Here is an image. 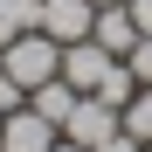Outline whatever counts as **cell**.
<instances>
[{
  "label": "cell",
  "instance_id": "8fae6325",
  "mask_svg": "<svg viewBox=\"0 0 152 152\" xmlns=\"http://www.w3.org/2000/svg\"><path fill=\"white\" fill-rule=\"evenodd\" d=\"M124 69H132L138 83H152V35H138L132 48H124Z\"/></svg>",
  "mask_w": 152,
  "mask_h": 152
},
{
  "label": "cell",
  "instance_id": "5b68a950",
  "mask_svg": "<svg viewBox=\"0 0 152 152\" xmlns=\"http://www.w3.org/2000/svg\"><path fill=\"white\" fill-rule=\"evenodd\" d=\"M111 62H118L111 48L83 35V42H69V48H62V83H69V90H97V83H104V69H111Z\"/></svg>",
  "mask_w": 152,
  "mask_h": 152
},
{
  "label": "cell",
  "instance_id": "4fadbf2b",
  "mask_svg": "<svg viewBox=\"0 0 152 152\" xmlns=\"http://www.w3.org/2000/svg\"><path fill=\"white\" fill-rule=\"evenodd\" d=\"M97 152H138V138H132V132H124V124H118V132H111L104 145H97Z\"/></svg>",
  "mask_w": 152,
  "mask_h": 152
},
{
  "label": "cell",
  "instance_id": "277c9868",
  "mask_svg": "<svg viewBox=\"0 0 152 152\" xmlns=\"http://www.w3.org/2000/svg\"><path fill=\"white\" fill-rule=\"evenodd\" d=\"M97 28V0H42V35H56L62 48L83 42Z\"/></svg>",
  "mask_w": 152,
  "mask_h": 152
},
{
  "label": "cell",
  "instance_id": "9c48e42d",
  "mask_svg": "<svg viewBox=\"0 0 152 152\" xmlns=\"http://www.w3.org/2000/svg\"><path fill=\"white\" fill-rule=\"evenodd\" d=\"M118 124H124L138 145H152V83H138V90H132V104L118 111Z\"/></svg>",
  "mask_w": 152,
  "mask_h": 152
},
{
  "label": "cell",
  "instance_id": "52a82bcc",
  "mask_svg": "<svg viewBox=\"0 0 152 152\" xmlns=\"http://www.w3.org/2000/svg\"><path fill=\"white\" fill-rule=\"evenodd\" d=\"M76 97H83V90H69L62 76H56V83H42V90H28V111H42V118H48V124L62 132V118L76 111Z\"/></svg>",
  "mask_w": 152,
  "mask_h": 152
},
{
  "label": "cell",
  "instance_id": "7a4b0ae2",
  "mask_svg": "<svg viewBox=\"0 0 152 152\" xmlns=\"http://www.w3.org/2000/svg\"><path fill=\"white\" fill-rule=\"evenodd\" d=\"M111 132H118V111L104 104V97H90V90H83V97H76V111L62 118V138H76V145H90V152H97V145H104Z\"/></svg>",
  "mask_w": 152,
  "mask_h": 152
},
{
  "label": "cell",
  "instance_id": "2e32d148",
  "mask_svg": "<svg viewBox=\"0 0 152 152\" xmlns=\"http://www.w3.org/2000/svg\"><path fill=\"white\" fill-rule=\"evenodd\" d=\"M97 7H118V0H97Z\"/></svg>",
  "mask_w": 152,
  "mask_h": 152
},
{
  "label": "cell",
  "instance_id": "30bf717a",
  "mask_svg": "<svg viewBox=\"0 0 152 152\" xmlns=\"http://www.w3.org/2000/svg\"><path fill=\"white\" fill-rule=\"evenodd\" d=\"M132 90H138V76H132V69H124V56H118V62L104 69V83H97L90 97H104V104H111V111H124V104H132Z\"/></svg>",
  "mask_w": 152,
  "mask_h": 152
},
{
  "label": "cell",
  "instance_id": "8992f818",
  "mask_svg": "<svg viewBox=\"0 0 152 152\" xmlns=\"http://www.w3.org/2000/svg\"><path fill=\"white\" fill-rule=\"evenodd\" d=\"M90 42H104L111 56H124V48L138 42V21H132V7H124V0H118V7H97V28H90Z\"/></svg>",
  "mask_w": 152,
  "mask_h": 152
},
{
  "label": "cell",
  "instance_id": "9a60e30c",
  "mask_svg": "<svg viewBox=\"0 0 152 152\" xmlns=\"http://www.w3.org/2000/svg\"><path fill=\"white\" fill-rule=\"evenodd\" d=\"M48 152H90V145H76V138H56V145H48Z\"/></svg>",
  "mask_w": 152,
  "mask_h": 152
},
{
  "label": "cell",
  "instance_id": "6da1fadb",
  "mask_svg": "<svg viewBox=\"0 0 152 152\" xmlns=\"http://www.w3.org/2000/svg\"><path fill=\"white\" fill-rule=\"evenodd\" d=\"M0 69H7L21 90H42V83L62 76V42L42 35V28H28V35H14L7 48H0Z\"/></svg>",
  "mask_w": 152,
  "mask_h": 152
},
{
  "label": "cell",
  "instance_id": "e0dca14e",
  "mask_svg": "<svg viewBox=\"0 0 152 152\" xmlns=\"http://www.w3.org/2000/svg\"><path fill=\"white\" fill-rule=\"evenodd\" d=\"M138 152H152V145H138Z\"/></svg>",
  "mask_w": 152,
  "mask_h": 152
},
{
  "label": "cell",
  "instance_id": "7c38bea8",
  "mask_svg": "<svg viewBox=\"0 0 152 152\" xmlns=\"http://www.w3.org/2000/svg\"><path fill=\"white\" fill-rule=\"evenodd\" d=\"M21 104H28V90H21L7 69H0V118H7V111H21Z\"/></svg>",
  "mask_w": 152,
  "mask_h": 152
},
{
  "label": "cell",
  "instance_id": "3957f363",
  "mask_svg": "<svg viewBox=\"0 0 152 152\" xmlns=\"http://www.w3.org/2000/svg\"><path fill=\"white\" fill-rule=\"evenodd\" d=\"M56 138H62V132H56V124H48L42 111H28V104L0 118V152H48Z\"/></svg>",
  "mask_w": 152,
  "mask_h": 152
},
{
  "label": "cell",
  "instance_id": "ba28073f",
  "mask_svg": "<svg viewBox=\"0 0 152 152\" xmlns=\"http://www.w3.org/2000/svg\"><path fill=\"white\" fill-rule=\"evenodd\" d=\"M28 28H42V0H0V48Z\"/></svg>",
  "mask_w": 152,
  "mask_h": 152
},
{
  "label": "cell",
  "instance_id": "5bb4252c",
  "mask_svg": "<svg viewBox=\"0 0 152 152\" xmlns=\"http://www.w3.org/2000/svg\"><path fill=\"white\" fill-rule=\"evenodd\" d=\"M132 7V21H138V35H152V0H124Z\"/></svg>",
  "mask_w": 152,
  "mask_h": 152
}]
</instances>
